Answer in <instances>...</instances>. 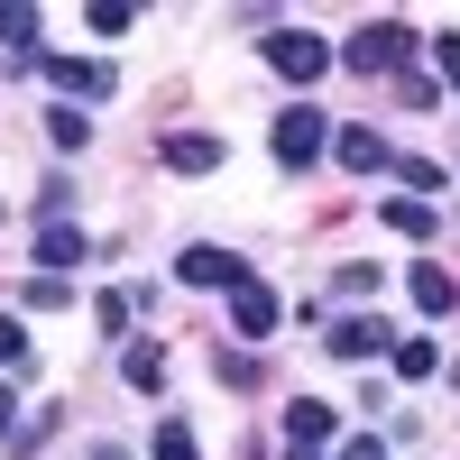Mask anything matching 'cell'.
I'll return each instance as SVG.
<instances>
[{"label":"cell","mask_w":460,"mask_h":460,"mask_svg":"<svg viewBox=\"0 0 460 460\" xmlns=\"http://www.w3.org/2000/svg\"><path fill=\"white\" fill-rule=\"evenodd\" d=\"M267 147H277V166H295V175H304V166L332 147V120H323L314 102H286V111H277V129H267Z\"/></svg>","instance_id":"cell-1"},{"label":"cell","mask_w":460,"mask_h":460,"mask_svg":"<svg viewBox=\"0 0 460 460\" xmlns=\"http://www.w3.org/2000/svg\"><path fill=\"white\" fill-rule=\"evenodd\" d=\"M341 56H350L359 74H396V65L414 56V28H405V19H368V28H359L350 47H341Z\"/></svg>","instance_id":"cell-2"},{"label":"cell","mask_w":460,"mask_h":460,"mask_svg":"<svg viewBox=\"0 0 460 460\" xmlns=\"http://www.w3.org/2000/svg\"><path fill=\"white\" fill-rule=\"evenodd\" d=\"M267 65H277L286 84H314V74H332V37H314V28H277V37H267Z\"/></svg>","instance_id":"cell-3"},{"label":"cell","mask_w":460,"mask_h":460,"mask_svg":"<svg viewBox=\"0 0 460 460\" xmlns=\"http://www.w3.org/2000/svg\"><path fill=\"white\" fill-rule=\"evenodd\" d=\"M37 65H47V84H56V93H74V102H102L111 84H120L102 56H37Z\"/></svg>","instance_id":"cell-4"},{"label":"cell","mask_w":460,"mask_h":460,"mask_svg":"<svg viewBox=\"0 0 460 460\" xmlns=\"http://www.w3.org/2000/svg\"><path fill=\"white\" fill-rule=\"evenodd\" d=\"M175 277H184V286H221V295H230V286H249V258H230V249L194 240V249L175 258Z\"/></svg>","instance_id":"cell-5"},{"label":"cell","mask_w":460,"mask_h":460,"mask_svg":"<svg viewBox=\"0 0 460 460\" xmlns=\"http://www.w3.org/2000/svg\"><path fill=\"white\" fill-rule=\"evenodd\" d=\"M323 442H332V405L323 396H295L286 405V460H323Z\"/></svg>","instance_id":"cell-6"},{"label":"cell","mask_w":460,"mask_h":460,"mask_svg":"<svg viewBox=\"0 0 460 460\" xmlns=\"http://www.w3.org/2000/svg\"><path fill=\"white\" fill-rule=\"evenodd\" d=\"M323 341H332V359H377V350H396V332L377 323V314H341Z\"/></svg>","instance_id":"cell-7"},{"label":"cell","mask_w":460,"mask_h":460,"mask_svg":"<svg viewBox=\"0 0 460 460\" xmlns=\"http://www.w3.org/2000/svg\"><path fill=\"white\" fill-rule=\"evenodd\" d=\"M277 314H286V304H277V286H258V277H249V286H230V323H240L249 341H267V332H277Z\"/></svg>","instance_id":"cell-8"},{"label":"cell","mask_w":460,"mask_h":460,"mask_svg":"<svg viewBox=\"0 0 460 460\" xmlns=\"http://www.w3.org/2000/svg\"><path fill=\"white\" fill-rule=\"evenodd\" d=\"M166 166L175 175H212L221 166V138L212 129H166Z\"/></svg>","instance_id":"cell-9"},{"label":"cell","mask_w":460,"mask_h":460,"mask_svg":"<svg viewBox=\"0 0 460 460\" xmlns=\"http://www.w3.org/2000/svg\"><path fill=\"white\" fill-rule=\"evenodd\" d=\"M74 258H93V249H84V230H74V221H47V230H37V277H65Z\"/></svg>","instance_id":"cell-10"},{"label":"cell","mask_w":460,"mask_h":460,"mask_svg":"<svg viewBox=\"0 0 460 460\" xmlns=\"http://www.w3.org/2000/svg\"><path fill=\"white\" fill-rule=\"evenodd\" d=\"M332 157L350 166V175H387V166H396V157H387V138H377V129H341V138H332Z\"/></svg>","instance_id":"cell-11"},{"label":"cell","mask_w":460,"mask_h":460,"mask_svg":"<svg viewBox=\"0 0 460 460\" xmlns=\"http://www.w3.org/2000/svg\"><path fill=\"white\" fill-rule=\"evenodd\" d=\"M405 286H414V304H424V314H451V304H460V286L442 277L433 258H414V267H405Z\"/></svg>","instance_id":"cell-12"},{"label":"cell","mask_w":460,"mask_h":460,"mask_svg":"<svg viewBox=\"0 0 460 460\" xmlns=\"http://www.w3.org/2000/svg\"><path fill=\"white\" fill-rule=\"evenodd\" d=\"M120 368H129V387H147V396L166 387V350H157V341H129V359H120Z\"/></svg>","instance_id":"cell-13"},{"label":"cell","mask_w":460,"mask_h":460,"mask_svg":"<svg viewBox=\"0 0 460 460\" xmlns=\"http://www.w3.org/2000/svg\"><path fill=\"white\" fill-rule=\"evenodd\" d=\"M0 47L37 56V10H19V0H0Z\"/></svg>","instance_id":"cell-14"},{"label":"cell","mask_w":460,"mask_h":460,"mask_svg":"<svg viewBox=\"0 0 460 460\" xmlns=\"http://www.w3.org/2000/svg\"><path fill=\"white\" fill-rule=\"evenodd\" d=\"M396 377H442V350H433V341H396Z\"/></svg>","instance_id":"cell-15"},{"label":"cell","mask_w":460,"mask_h":460,"mask_svg":"<svg viewBox=\"0 0 460 460\" xmlns=\"http://www.w3.org/2000/svg\"><path fill=\"white\" fill-rule=\"evenodd\" d=\"M387 230H405V240H433V203L396 194V203H387Z\"/></svg>","instance_id":"cell-16"},{"label":"cell","mask_w":460,"mask_h":460,"mask_svg":"<svg viewBox=\"0 0 460 460\" xmlns=\"http://www.w3.org/2000/svg\"><path fill=\"white\" fill-rule=\"evenodd\" d=\"M47 138H56V147H65V157H74V147H84V138H93V120H84V111H65V102H56V111H47Z\"/></svg>","instance_id":"cell-17"},{"label":"cell","mask_w":460,"mask_h":460,"mask_svg":"<svg viewBox=\"0 0 460 460\" xmlns=\"http://www.w3.org/2000/svg\"><path fill=\"white\" fill-rule=\"evenodd\" d=\"M65 212H74V184H65V175H47V184H37V230L65 221Z\"/></svg>","instance_id":"cell-18"},{"label":"cell","mask_w":460,"mask_h":460,"mask_svg":"<svg viewBox=\"0 0 460 460\" xmlns=\"http://www.w3.org/2000/svg\"><path fill=\"white\" fill-rule=\"evenodd\" d=\"M396 184H405V194H414V203H424V194H433V184H442V166H433V157H396Z\"/></svg>","instance_id":"cell-19"},{"label":"cell","mask_w":460,"mask_h":460,"mask_svg":"<svg viewBox=\"0 0 460 460\" xmlns=\"http://www.w3.org/2000/svg\"><path fill=\"white\" fill-rule=\"evenodd\" d=\"M84 19H93V37H129V0H93Z\"/></svg>","instance_id":"cell-20"},{"label":"cell","mask_w":460,"mask_h":460,"mask_svg":"<svg viewBox=\"0 0 460 460\" xmlns=\"http://www.w3.org/2000/svg\"><path fill=\"white\" fill-rule=\"evenodd\" d=\"M147 451H157V460H203V451H194V433H184V424H157V442H147Z\"/></svg>","instance_id":"cell-21"},{"label":"cell","mask_w":460,"mask_h":460,"mask_svg":"<svg viewBox=\"0 0 460 460\" xmlns=\"http://www.w3.org/2000/svg\"><path fill=\"white\" fill-rule=\"evenodd\" d=\"M19 359H28V323L0 314V368H19Z\"/></svg>","instance_id":"cell-22"},{"label":"cell","mask_w":460,"mask_h":460,"mask_svg":"<svg viewBox=\"0 0 460 460\" xmlns=\"http://www.w3.org/2000/svg\"><path fill=\"white\" fill-rule=\"evenodd\" d=\"M332 286H341V295H377V267H368V258H350V267H341Z\"/></svg>","instance_id":"cell-23"},{"label":"cell","mask_w":460,"mask_h":460,"mask_svg":"<svg viewBox=\"0 0 460 460\" xmlns=\"http://www.w3.org/2000/svg\"><path fill=\"white\" fill-rule=\"evenodd\" d=\"M433 65H442V84H460V28H442V37H433Z\"/></svg>","instance_id":"cell-24"},{"label":"cell","mask_w":460,"mask_h":460,"mask_svg":"<svg viewBox=\"0 0 460 460\" xmlns=\"http://www.w3.org/2000/svg\"><path fill=\"white\" fill-rule=\"evenodd\" d=\"M0 442H19V387H0Z\"/></svg>","instance_id":"cell-25"},{"label":"cell","mask_w":460,"mask_h":460,"mask_svg":"<svg viewBox=\"0 0 460 460\" xmlns=\"http://www.w3.org/2000/svg\"><path fill=\"white\" fill-rule=\"evenodd\" d=\"M332 460H387V442H341Z\"/></svg>","instance_id":"cell-26"},{"label":"cell","mask_w":460,"mask_h":460,"mask_svg":"<svg viewBox=\"0 0 460 460\" xmlns=\"http://www.w3.org/2000/svg\"><path fill=\"white\" fill-rule=\"evenodd\" d=\"M93 460H129V451H120V442H111V451H93Z\"/></svg>","instance_id":"cell-27"}]
</instances>
